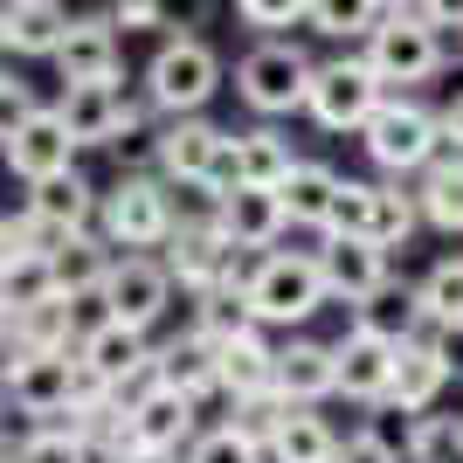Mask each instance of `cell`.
I'll list each match as a JSON object with an SVG mask.
<instances>
[{
  "label": "cell",
  "instance_id": "1",
  "mask_svg": "<svg viewBox=\"0 0 463 463\" xmlns=\"http://www.w3.org/2000/svg\"><path fill=\"white\" fill-rule=\"evenodd\" d=\"M180 201H174V180L159 174H118L104 187V208H97V235L111 242L118 256H159L180 229Z\"/></svg>",
  "mask_w": 463,
  "mask_h": 463
},
{
  "label": "cell",
  "instance_id": "2",
  "mask_svg": "<svg viewBox=\"0 0 463 463\" xmlns=\"http://www.w3.org/2000/svg\"><path fill=\"white\" fill-rule=\"evenodd\" d=\"M326 305H332V284H326L318 250H270V256H256V270H250V311H256V326H263V332L311 326Z\"/></svg>",
  "mask_w": 463,
  "mask_h": 463
},
{
  "label": "cell",
  "instance_id": "3",
  "mask_svg": "<svg viewBox=\"0 0 463 463\" xmlns=\"http://www.w3.org/2000/svg\"><path fill=\"white\" fill-rule=\"evenodd\" d=\"M360 146H367V159L381 166L387 180H415V174H429V166L449 153L443 111H429L422 97H402V90H394L381 111H373V125L360 132Z\"/></svg>",
  "mask_w": 463,
  "mask_h": 463
},
{
  "label": "cell",
  "instance_id": "4",
  "mask_svg": "<svg viewBox=\"0 0 463 463\" xmlns=\"http://www.w3.org/2000/svg\"><path fill=\"white\" fill-rule=\"evenodd\" d=\"M311 77H318V62L290 35H263L250 56L235 62V97H242L256 118H290V111H305Z\"/></svg>",
  "mask_w": 463,
  "mask_h": 463
},
{
  "label": "cell",
  "instance_id": "5",
  "mask_svg": "<svg viewBox=\"0 0 463 463\" xmlns=\"http://www.w3.org/2000/svg\"><path fill=\"white\" fill-rule=\"evenodd\" d=\"M214 90H222V56L201 35H166L146 62V104L159 118H201Z\"/></svg>",
  "mask_w": 463,
  "mask_h": 463
},
{
  "label": "cell",
  "instance_id": "6",
  "mask_svg": "<svg viewBox=\"0 0 463 463\" xmlns=\"http://www.w3.org/2000/svg\"><path fill=\"white\" fill-rule=\"evenodd\" d=\"M83 373L77 353H28V360H7V408H14L28 429L42 422H70V408L83 402Z\"/></svg>",
  "mask_w": 463,
  "mask_h": 463
},
{
  "label": "cell",
  "instance_id": "7",
  "mask_svg": "<svg viewBox=\"0 0 463 463\" xmlns=\"http://www.w3.org/2000/svg\"><path fill=\"white\" fill-rule=\"evenodd\" d=\"M387 97H394V90L373 77L367 56H339V62H318L311 97H305V118L318 125V132H367Z\"/></svg>",
  "mask_w": 463,
  "mask_h": 463
},
{
  "label": "cell",
  "instance_id": "8",
  "mask_svg": "<svg viewBox=\"0 0 463 463\" xmlns=\"http://www.w3.org/2000/svg\"><path fill=\"white\" fill-rule=\"evenodd\" d=\"M360 56L373 62V77L394 90V83H429L436 70H443V35H436V21L422 14H381V28L367 35V49Z\"/></svg>",
  "mask_w": 463,
  "mask_h": 463
},
{
  "label": "cell",
  "instance_id": "9",
  "mask_svg": "<svg viewBox=\"0 0 463 463\" xmlns=\"http://www.w3.org/2000/svg\"><path fill=\"white\" fill-rule=\"evenodd\" d=\"M62 125L77 132V146H118V138H138L146 132V90H125V83H70L62 90Z\"/></svg>",
  "mask_w": 463,
  "mask_h": 463
},
{
  "label": "cell",
  "instance_id": "10",
  "mask_svg": "<svg viewBox=\"0 0 463 463\" xmlns=\"http://www.w3.org/2000/svg\"><path fill=\"white\" fill-rule=\"evenodd\" d=\"M77 132L62 125V111L56 104H42V111H28V118H7V132H0V159H7V174L14 180H49V174H70L77 166Z\"/></svg>",
  "mask_w": 463,
  "mask_h": 463
},
{
  "label": "cell",
  "instance_id": "11",
  "mask_svg": "<svg viewBox=\"0 0 463 463\" xmlns=\"http://www.w3.org/2000/svg\"><path fill=\"white\" fill-rule=\"evenodd\" d=\"M174 270H166V256H118L111 277H104V318H118V326L132 332H153L166 311H174Z\"/></svg>",
  "mask_w": 463,
  "mask_h": 463
},
{
  "label": "cell",
  "instance_id": "12",
  "mask_svg": "<svg viewBox=\"0 0 463 463\" xmlns=\"http://www.w3.org/2000/svg\"><path fill=\"white\" fill-rule=\"evenodd\" d=\"M318 263H326V284H332V305H373L387 284H394V256L367 235H318Z\"/></svg>",
  "mask_w": 463,
  "mask_h": 463
},
{
  "label": "cell",
  "instance_id": "13",
  "mask_svg": "<svg viewBox=\"0 0 463 463\" xmlns=\"http://www.w3.org/2000/svg\"><path fill=\"white\" fill-rule=\"evenodd\" d=\"M229 138H235V132H222V125H208V118H166V125L153 132V174L174 180V187H194V194H201Z\"/></svg>",
  "mask_w": 463,
  "mask_h": 463
},
{
  "label": "cell",
  "instance_id": "14",
  "mask_svg": "<svg viewBox=\"0 0 463 463\" xmlns=\"http://www.w3.org/2000/svg\"><path fill=\"white\" fill-rule=\"evenodd\" d=\"M332 346H339V402L387 408V394H394V367H402V346L381 339V332H367V326H346Z\"/></svg>",
  "mask_w": 463,
  "mask_h": 463
},
{
  "label": "cell",
  "instance_id": "15",
  "mask_svg": "<svg viewBox=\"0 0 463 463\" xmlns=\"http://www.w3.org/2000/svg\"><path fill=\"white\" fill-rule=\"evenodd\" d=\"M125 429H132V449H166V457H187L201 443V402H187L180 387L159 381L138 408H125Z\"/></svg>",
  "mask_w": 463,
  "mask_h": 463
},
{
  "label": "cell",
  "instance_id": "16",
  "mask_svg": "<svg viewBox=\"0 0 463 463\" xmlns=\"http://www.w3.org/2000/svg\"><path fill=\"white\" fill-rule=\"evenodd\" d=\"M214 222H222V235H229L242 256H270L277 242H284L290 229V208L277 187H235L214 201Z\"/></svg>",
  "mask_w": 463,
  "mask_h": 463
},
{
  "label": "cell",
  "instance_id": "17",
  "mask_svg": "<svg viewBox=\"0 0 463 463\" xmlns=\"http://www.w3.org/2000/svg\"><path fill=\"white\" fill-rule=\"evenodd\" d=\"M277 394L290 408H326L339 394V346L332 339H284L277 346Z\"/></svg>",
  "mask_w": 463,
  "mask_h": 463
},
{
  "label": "cell",
  "instance_id": "18",
  "mask_svg": "<svg viewBox=\"0 0 463 463\" xmlns=\"http://www.w3.org/2000/svg\"><path fill=\"white\" fill-rule=\"evenodd\" d=\"M118 21L111 14H77V28H70V42L56 49V77L62 90L70 83H118Z\"/></svg>",
  "mask_w": 463,
  "mask_h": 463
},
{
  "label": "cell",
  "instance_id": "19",
  "mask_svg": "<svg viewBox=\"0 0 463 463\" xmlns=\"http://www.w3.org/2000/svg\"><path fill=\"white\" fill-rule=\"evenodd\" d=\"M83 346V311L77 298H49L35 311H7V360L28 353H77Z\"/></svg>",
  "mask_w": 463,
  "mask_h": 463
},
{
  "label": "cell",
  "instance_id": "20",
  "mask_svg": "<svg viewBox=\"0 0 463 463\" xmlns=\"http://www.w3.org/2000/svg\"><path fill=\"white\" fill-rule=\"evenodd\" d=\"M70 28H77V14L62 7V0H14L7 7V21H0V42H7V56H49L56 62V49L70 42Z\"/></svg>",
  "mask_w": 463,
  "mask_h": 463
},
{
  "label": "cell",
  "instance_id": "21",
  "mask_svg": "<svg viewBox=\"0 0 463 463\" xmlns=\"http://www.w3.org/2000/svg\"><path fill=\"white\" fill-rule=\"evenodd\" d=\"M159 381L166 387H180V394H187V402H222V346H208V339H201V332H180V339H166V346H159Z\"/></svg>",
  "mask_w": 463,
  "mask_h": 463
},
{
  "label": "cell",
  "instance_id": "22",
  "mask_svg": "<svg viewBox=\"0 0 463 463\" xmlns=\"http://www.w3.org/2000/svg\"><path fill=\"white\" fill-rule=\"evenodd\" d=\"M21 208H35L42 222H56V229L83 235V229H97V208H104V194H97L90 180H83L77 166H70V174H49V180H35Z\"/></svg>",
  "mask_w": 463,
  "mask_h": 463
},
{
  "label": "cell",
  "instance_id": "23",
  "mask_svg": "<svg viewBox=\"0 0 463 463\" xmlns=\"http://www.w3.org/2000/svg\"><path fill=\"white\" fill-rule=\"evenodd\" d=\"M353 326L381 332V339H394V346H422L429 332H436V326H429V311H422V290H408L402 277H394V284H387L373 305L353 311Z\"/></svg>",
  "mask_w": 463,
  "mask_h": 463
},
{
  "label": "cell",
  "instance_id": "24",
  "mask_svg": "<svg viewBox=\"0 0 463 463\" xmlns=\"http://www.w3.org/2000/svg\"><path fill=\"white\" fill-rule=\"evenodd\" d=\"M346 436L318 415V408H284V422L270 436V463H339Z\"/></svg>",
  "mask_w": 463,
  "mask_h": 463
},
{
  "label": "cell",
  "instance_id": "25",
  "mask_svg": "<svg viewBox=\"0 0 463 463\" xmlns=\"http://www.w3.org/2000/svg\"><path fill=\"white\" fill-rule=\"evenodd\" d=\"M457 381V373L436 360V346H402V367H394V394H387V408H402V415H436V402H443V387Z\"/></svg>",
  "mask_w": 463,
  "mask_h": 463
},
{
  "label": "cell",
  "instance_id": "26",
  "mask_svg": "<svg viewBox=\"0 0 463 463\" xmlns=\"http://www.w3.org/2000/svg\"><path fill=\"white\" fill-rule=\"evenodd\" d=\"M277 387V346L270 332H250L222 346V402H250V394H270Z\"/></svg>",
  "mask_w": 463,
  "mask_h": 463
},
{
  "label": "cell",
  "instance_id": "27",
  "mask_svg": "<svg viewBox=\"0 0 463 463\" xmlns=\"http://www.w3.org/2000/svg\"><path fill=\"white\" fill-rule=\"evenodd\" d=\"M339 187H346V180L332 174L326 159H305V166H298V174H290L284 187H277V194H284V208H290V229H318V235H326Z\"/></svg>",
  "mask_w": 463,
  "mask_h": 463
},
{
  "label": "cell",
  "instance_id": "28",
  "mask_svg": "<svg viewBox=\"0 0 463 463\" xmlns=\"http://www.w3.org/2000/svg\"><path fill=\"white\" fill-rule=\"evenodd\" d=\"M214 0H118L111 21L125 28V35H194V28H208Z\"/></svg>",
  "mask_w": 463,
  "mask_h": 463
},
{
  "label": "cell",
  "instance_id": "29",
  "mask_svg": "<svg viewBox=\"0 0 463 463\" xmlns=\"http://www.w3.org/2000/svg\"><path fill=\"white\" fill-rule=\"evenodd\" d=\"M415 187V201H422V222L443 235H463V153H443L429 174L408 180Z\"/></svg>",
  "mask_w": 463,
  "mask_h": 463
},
{
  "label": "cell",
  "instance_id": "30",
  "mask_svg": "<svg viewBox=\"0 0 463 463\" xmlns=\"http://www.w3.org/2000/svg\"><path fill=\"white\" fill-rule=\"evenodd\" d=\"M429 229L422 222V201H415V187H402V180H381L373 187V214H367V242H381L387 256L408 250V235Z\"/></svg>",
  "mask_w": 463,
  "mask_h": 463
},
{
  "label": "cell",
  "instance_id": "31",
  "mask_svg": "<svg viewBox=\"0 0 463 463\" xmlns=\"http://www.w3.org/2000/svg\"><path fill=\"white\" fill-rule=\"evenodd\" d=\"M235 146H242V187H284L305 159L290 153V138L277 132V125H256V132H235Z\"/></svg>",
  "mask_w": 463,
  "mask_h": 463
},
{
  "label": "cell",
  "instance_id": "32",
  "mask_svg": "<svg viewBox=\"0 0 463 463\" xmlns=\"http://www.w3.org/2000/svg\"><path fill=\"white\" fill-rule=\"evenodd\" d=\"M208 346H235V339H250L256 326V311H250V290H208V298H194V318H187Z\"/></svg>",
  "mask_w": 463,
  "mask_h": 463
},
{
  "label": "cell",
  "instance_id": "33",
  "mask_svg": "<svg viewBox=\"0 0 463 463\" xmlns=\"http://www.w3.org/2000/svg\"><path fill=\"white\" fill-rule=\"evenodd\" d=\"M111 263H118V250H111V242H104L97 229L70 235V250L56 256V284H62V298H90V290H104Z\"/></svg>",
  "mask_w": 463,
  "mask_h": 463
},
{
  "label": "cell",
  "instance_id": "34",
  "mask_svg": "<svg viewBox=\"0 0 463 463\" xmlns=\"http://www.w3.org/2000/svg\"><path fill=\"white\" fill-rule=\"evenodd\" d=\"M49 298H62L49 256H0V305L7 311H35V305H49Z\"/></svg>",
  "mask_w": 463,
  "mask_h": 463
},
{
  "label": "cell",
  "instance_id": "35",
  "mask_svg": "<svg viewBox=\"0 0 463 463\" xmlns=\"http://www.w3.org/2000/svg\"><path fill=\"white\" fill-rule=\"evenodd\" d=\"M7 463H97V449L70 422H42V429H21V443L7 449Z\"/></svg>",
  "mask_w": 463,
  "mask_h": 463
},
{
  "label": "cell",
  "instance_id": "36",
  "mask_svg": "<svg viewBox=\"0 0 463 463\" xmlns=\"http://www.w3.org/2000/svg\"><path fill=\"white\" fill-rule=\"evenodd\" d=\"M381 0H311V28L332 42H367L373 28H381Z\"/></svg>",
  "mask_w": 463,
  "mask_h": 463
},
{
  "label": "cell",
  "instance_id": "37",
  "mask_svg": "<svg viewBox=\"0 0 463 463\" xmlns=\"http://www.w3.org/2000/svg\"><path fill=\"white\" fill-rule=\"evenodd\" d=\"M0 242H7L0 256H49V263H56V256L70 250V229L42 222L35 208H21V214H7V222H0Z\"/></svg>",
  "mask_w": 463,
  "mask_h": 463
},
{
  "label": "cell",
  "instance_id": "38",
  "mask_svg": "<svg viewBox=\"0 0 463 463\" xmlns=\"http://www.w3.org/2000/svg\"><path fill=\"white\" fill-rule=\"evenodd\" d=\"M408 463H463V415H415L408 436Z\"/></svg>",
  "mask_w": 463,
  "mask_h": 463
},
{
  "label": "cell",
  "instance_id": "39",
  "mask_svg": "<svg viewBox=\"0 0 463 463\" xmlns=\"http://www.w3.org/2000/svg\"><path fill=\"white\" fill-rule=\"evenodd\" d=\"M415 290H422L429 326H463V256H443Z\"/></svg>",
  "mask_w": 463,
  "mask_h": 463
},
{
  "label": "cell",
  "instance_id": "40",
  "mask_svg": "<svg viewBox=\"0 0 463 463\" xmlns=\"http://www.w3.org/2000/svg\"><path fill=\"white\" fill-rule=\"evenodd\" d=\"M187 463H270V449H263V443H250L242 429L214 422V429H201V443L187 449Z\"/></svg>",
  "mask_w": 463,
  "mask_h": 463
},
{
  "label": "cell",
  "instance_id": "41",
  "mask_svg": "<svg viewBox=\"0 0 463 463\" xmlns=\"http://www.w3.org/2000/svg\"><path fill=\"white\" fill-rule=\"evenodd\" d=\"M284 394H250V402H229V429H242V436H250V443H263L270 449V436H277V422H284Z\"/></svg>",
  "mask_w": 463,
  "mask_h": 463
},
{
  "label": "cell",
  "instance_id": "42",
  "mask_svg": "<svg viewBox=\"0 0 463 463\" xmlns=\"http://www.w3.org/2000/svg\"><path fill=\"white\" fill-rule=\"evenodd\" d=\"M367 214H373V187H367V180H346L339 201H332L326 235H367Z\"/></svg>",
  "mask_w": 463,
  "mask_h": 463
},
{
  "label": "cell",
  "instance_id": "43",
  "mask_svg": "<svg viewBox=\"0 0 463 463\" xmlns=\"http://www.w3.org/2000/svg\"><path fill=\"white\" fill-rule=\"evenodd\" d=\"M235 14L250 21V28H263V35H277V28L311 21V0H235Z\"/></svg>",
  "mask_w": 463,
  "mask_h": 463
},
{
  "label": "cell",
  "instance_id": "44",
  "mask_svg": "<svg viewBox=\"0 0 463 463\" xmlns=\"http://www.w3.org/2000/svg\"><path fill=\"white\" fill-rule=\"evenodd\" d=\"M339 463H402V457H394V449H387L373 429H353L346 449H339Z\"/></svg>",
  "mask_w": 463,
  "mask_h": 463
},
{
  "label": "cell",
  "instance_id": "45",
  "mask_svg": "<svg viewBox=\"0 0 463 463\" xmlns=\"http://www.w3.org/2000/svg\"><path fill=\"white\" fill-rule=\"evenodd\" d=\"M0 104H7V118H28V111H42L35 83H28V77H14V70H7V83H0Z\"/></svg>",
  "mask_w": 463,
  "mask_h": 463
},
{
  "label": "cell",
  "instance_id": "46",
  "mask_svg": "<svg viewBox=\"0 0 463 463\" xmlns=\"http://www.w3.org/2000/svg\"><path fill=\"white\" fill-rule=\"evenodd\" d=\"M429 346H436V360L463 381V326H436V332H429Z\"/></svg>",
  "mask_w": 463,
  "mask_h": 463
},
{
  "label": "cell",
  "instance_id": "47",
  "mask_svg": "<svg viewBox=\"0 0 463 463\" xmlns=\"http://www.w3.org/2000/svg\"><path fill=\"white\" fill-rule=\"evenodd\" d=\"M415 14H422V21H436V28H463V0H422Z\"/></svg>",
  "mask_w": 463,
  "mask_h": 463
},
{
  "label": "cell",
  "instance_id": "48",
  "mask_svg": "<svg viewBox=\"0 0 463 463\" xmlns=\"http://www.w3.org/2000/svg\"><path fill=\"white\" fill-rule=\"evenodd\" d=\"M443 138H449V153H463V90L443 104Z\"/></svg>",
  "mask_w": 463,
  "mask_h": 463
},
{
  "label": "cell",
  "instance_id": "49",
  "mask_svg": "<svg viewBox=\"0 0 463 463\" xmlns=\"http://www.w3.org/2000/svg\"><path fill=\"white\" fill-rule=\"evenodd\" d=\"M118 463H187V457H166V449H125Z\"/></svg>",
  "mask_w": 463,
  "mask_h": 463
},
{
  "label": "cell",
  "instance_id": "50",
  "mask_svg": "<svg viewBox=\"0 0 463 463\" xmlns=\"http://www.w3.org/2000/svg\"><path fill=\"white\" fill-rule=\"evenodd\" d=\"M387 14H415V7H422V0H381Z\"/></svg>",
  "mask_w": 463,
  "mask_h": 463
}]
</instances>
